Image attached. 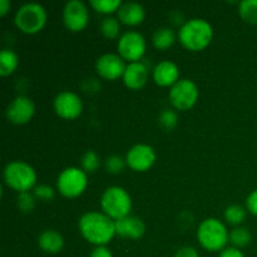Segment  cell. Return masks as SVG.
<instances>
[{
	"label": "cell",
	"instance_id": "obj_1",
	"mask_svg": "<svg viewBox=\"0 0 257 257\" xmlns=\"http://www.w3.org/2000/svg\"><path fill=\"white\" fill-rule=\"evenodd\" d=\"M78 228L83 238L95 247L108 245L117 235L115 221L108 217L105 213L95 211L84 213L78 221Z\"/></svg>",
	"mask_w": 257,
	"mask_h": 257
},
{
	"label": "cell",
	"instance_id": "obj_2",
	"mask_svg": "<svg viewBox=\"0 0 257 257\" xmlns=\"http://www.w3.org/2000/svg\"><path fill=\"white\" fill-rule=\"evenodd\" d=\"M213 38V29L210 23L201 18H193L181 25L178 40L191 52H200L208 47Z\"/></svg>",
	"mask_w": 257,
	"mask_h": 257
},
{
	"label": "cell",
	"instance_id": "obj_3",
	"mask_svg": "<svg viewBox=\"0 0 257 257\" xmlns=\"http://www.w3.org/2000/svg\"><path fill=\"white\" fill-rule=\"evenodd\" d=\"M228 231L217 218H206L197 228V240L205 250L216 252L226 248L228 242Z\"/></svg>",
	"mask_w": 257,
	"mask_h": 257
},
{
	"label": "cell",
	"instance_id": "obj_4",
	"mask_svg": "<svg viewBox=\"0 0 257 257\" xmlns=\"http://www.w3.org/2000/svg\"><path fill=\"white\" fill-rule=\"evenodd\" d=\"M100 207L103 213L117 221L130 216L132 210V198L124 188L119 186L108 187L100 197Z\"/></svg>",
	"mask_w": 257,
	"mask_h": 257
},
{
	"label": "cell",
	"instance_id": "obj_5",
	"mask_svg": "<svg viewBox=\"0 0 257 257\" xmlns=\"http://www.w3.org/2000/svg\"><path fill=\"white\" fill-rule=\"evenodd\" d=\"M4 182L17 192H29L37 182L35 170L24 161H13L4 168Z\"/></svg>",
	"mask_w": 257,
	"mask_h": 257
},
{
	"label": "cell",
	"instance_id": "obj_6",
	"mask_svg": "<svg viewBox=\"0 0 257 257\" xmlns=\"http://www.w3.org/2000/svg\"><path fill=\"white\" fill-rule=\"evenodd\" d=\"M14 23L24 34H37L47 23V12L44 7L38 3H27L15 13Z\"/></svg>",
	"mask_w": 257,
	"mask_h": 257
},
{
	"label": "cell",
	"instance_id": "obj_7",
	"mask_svg": "<svg viewBox=\"0 0 257 257\" xmlns=\"http://www.w3.org/2000/svg\"><path fill=\"white\" fill-rule=\"evenodd\" d=\"M88 186L87 173L78 167H68L60 172L57 180V188L60 195L67 198H75L82 195Z\"/></svg>",
	"mask_w": 257,
	"mask_h": 257
},
{
	"label": "cell",
	"instance_id": "obj_8",
	"mask_svg": "<svg viewBox=\"0 0 257 257\" xmlns=\"http://www.w3.org/2000/svg\"><path fill=\"white\" fill-rule=\"evenodd\" d=\"M146 47L145 37L136 30L123 33L117 43L118 54L130 63L141 62L146 53Z\"/></svg>",
	"mask_w": 257,
	"mask_h": 257
},
{
	"label": "cell",
	"instance_id": "obj_9",
	"mask_svg": "<svg viewBox=\"0 0 257 257\" xmlns=\"http://www.w3.org/2000/svg\"><path fill=\"white\" fill-rule=\"evenodd\" d=\"M198 99V88L191 79H180L171 87V104L178 110H188Z\"/></svg>",
	"mask_w": 257,
	"mask_h": 257
},
{
	"label": "cell",
	"instance_id": "obj_10",
	"mask_svg": "<svg viewBox=\"0 0 257 257\" xmlns=\"http://www.w3.org/2000/svg\"><path fill=\"white\" fill-rule=\"evenodd\" d=\"M89 12L87 5L80 0H70L63 8V23L70 32H82L88 24Z\"/></svg>",
	"mask_w": 257,
	"mask_h": 257
},
{
	"label": "cell",
	"instance_id": "obj_11",
	"mask_svg": "<svg viewBox=\"0 0 257 257\" xmlns=\"http://www.w3.org/2000/svg\"><path fill=\"white\" fill-rule=\"evenodd\" d=\"M156 162V152L148 145H136L125 155V163L136 172H146Z\"/></svg>",
	"mask_w": 257,
	"mask_h": 257
},
{
	"label": "cell",
	"instance_id": "obj_12",
	"mask_svg": "<svg viewBox=\"0 0 257 257\" xmlns=\"http://www.w3.org/2000/svg\"><path fill=\"white\" fill-rule=\"evenodd\" d=\"M35 113L34 102L27 95H18L7 108V118L10 123L23 125L29 122Z\"/></svg>",
	"mask_w": 257,
	"mask_h": 257
},
{
	"label": "cell",
	"instance_id": "obj_13",
	"mask_svg": "<svg viewBox=\"0 0 257 257\" xmlns=\"http://www.w3.org/2000/svg\"><path fill=\"white\" fill-rule=\"evenodd\" d=\"M127 65L124 64V59L119 54H107L100 55L95 62V70L98 74L107 80H117L123 77Z\"/></svg>",
	"mask_w": 257,
	"mask_h": 257
},
{
	"label": "cell",
	"instance_id": "obj_14",
	"mask_svg": "<svg viewBox=\"0 0 257 257\" xmlns=\"http://www.w3.org/2000/svg\"><path fill=\"white\" fill-rule=\"evenodd\" d=\"M53 105L55 113L64 119H75L83 112V102L79 95L68 90L59 93L55 97Z\"/></svg>",
	"mask_w": 257,
	"mask_h": 257
},
{
	"label": "cell",
	"instance_id": "obj_15",
	"mask_svg": "<svg viewBox=\"0 0 257 257\" xmlns=\"http://www.w3.org/2000/svg\"><path fill=\"white\" fill-rule=\"evenodd\" d=\"M146 232V226L143 221L137 216H127L115 221V233L123 238L138 240Z\"/></svg>",
	"mask_w": 257,
	"mask_h": 257
},
{
	"label": "cell",
	"instance_id": "obj_16",
	"mask_svg": "<svg viewBox=\"0 0 257 257\" xmlns=\"http://www.w3.org/2000/svg\"><path fill=\"white\" fill-rule=\"evenodd\" d=\"M123 82L125 87L132 90L141 89L145 87L148 79V68L143 62L130 63L123 74Z\"/></svg>",
	"mask_w": 257,
	"mask_h": 257
},
{
	"label": "cell",
	"instance_id": "obj_17",
	"mask_svg": "<svg viewBox=\"0 0 257 257\" xmlns=\"http://www.w3.org/2000/svg\"><path fill=\"white\" fill-rule=\"evenodd\" d=\"M153 80L160 87H172L180 80V69L171 60H162L153 69Z\"/></svg>",
	"mask_w": 257,
	"mask_h": 257
},
{
	"label": "cell",
	"instance_id": "obj_18",
	"mask_svg": "<svg viewBox=\"0 0 257 257\" xmlns=\"http://www.w3.org/2000/svg\"><path fill=\"white\" fill-rule=\"evenodd\" d=\"M117 17L122 24L135 27V25L141 24L145 20L146 12L145 8L138 3H123L118 9Z\"/></svg>",
	"mask_w": 257,
	"mask_h": 257
},
{
	"label": "cell",
	"instance_id": "obj_19",
	"mask_svg": "<svg viewBox=\"0 0 257 257\" xmlns=\"http://www.w3.org/2000/svg\"><path fill=\"white\" fill-rule=\"evenodd\" d=\"M38 245L44 252L55 255L64 247V238L55 230H44L38 237Z\"/></svg>",
	"mask_w": 257,
	"mask_h": 257
},
{
	"label": "cell",
	"instance_id": "obj_20",
	"mask_svg": "<svg viewBox=\"0 0 257 257\" xmlns=\"http://www.w3.org/2000/svg\"><path fill=\"white\" fill-rule=\"evenodd\" d=\"M176 42V34L171 28L162 27L158 28L152 37V43L156 49L166 50L172 47L173 43Z\"/></svg>",
	"mask_w": 257,
	"mask_h": 257
},
{
	"label": "cell",
	"instance_id": "obj_21",
	"mask_svg": "<svg viewBox=\"0 0 257 257\" xmlns=\"http://www.w3.org/2000/svg\"><path fill=\"white\" fill-rule=\"evenodd\" d=\"M19 65V58L17 53L10 49H4L0 53V75L8 77L13 74Z\"/></svg>",
	"mask_w": 257,
	"mask_h": 257
},
{
	"label": "cell",
	"instance_id": "obj_22",
	"mask_svg": "<svg viewBox=\"0 0 257 257\" xmlns=\"http://www.w3.org/2000/svg\"><path fill=\"white\" fill-rule=\"evenodd\" d=\"M238 14L243 22L257 25V0H243L238 4Z\"/></svg>",
	"mask_w": 257,
	"mask_h": 257
},
{
	"label": "cell",
	"instance_id": "obj_23",
	"mask_svg": "<svg viewBox=\"0 0 257 257\" xmlns=\"http://www.w3.org/2000/svg\"><path fill=\"white\" fill-rule=\"evenodd\" d=\"M99 30L103 37L107 38V39H115V38L119 37L120 22L118 20V18L105 17L100 23Z\"/></svg>",
	"mask_w": 257,
	"mask_h": 257
},
{
	"label": "cell",
	"instance_id": "obj_24",
	"mask_svg": "<svg viewBox=\"0 0 257 257\" xmlns=\"http://www.w3.org/2000/svg\"><path fill=\"white\" fill-rule=\"evenodd\" d=\"M252 240L250 231L246 227H236L228 235V241L233 245V247L242 248L246 247Z\"/></svg>",
	"mask_w": 257,
	"mask_h": 257
},
{
	"label": "cell",
	"instance_id": "obj_25",
	"mask_svg": "<svg viewBox=\"0 0 257 257\" xmlns=\"http://www.w3.org/2000/svg\"><path fill=\"white\" fill-rule=\"evenodd\" d=\"M89 3L90 7L100 14H110V13L118 12L120 5L123 4L120 0H90Z\"/></svg>",
	"mask_w": 257,
	"mask_h": 257
},
{
	"label": "cell",
	"instance_id": "obj_26",
	"mask_svg": "<svg viewBox=\"0 0 257 257\" xmlns=\"http://www.w3.org/2000/svg\"><path fill=\"white\" fill-rule=\"evenodd\" d=\"M225 218L230 225H241L246 218V210L238 205L228 206L225 210Z\"/></svg>",
	"mask_w": 257,
	"mask_h": 257
},
{
	"label": "cell",
	"instance_id": "obj_27",
	"mask_svg": "<svg viewBox=\"0 0 257 257\" xmlns=\"http://www.w3.org/2000/svg\"><path fill=\"white\" fill-rule=\"evenodd\" d=\"M80 163H82V170L84 171L85 173H94L95 171L99 168V157H98L97 153L94 151H87V152L83 155L82 160H80Z\"/></svg>",
	"mask_w": 257,
	"mask_h": 257
},
{
	"label": "cell",
	"instance_id": "obj_28",
	"mask_svg": "<svg viewBox=\"0 0 257 257\" xmlns=\"http://www.w3.org/2000/svg\"><path fill=\"white\" fill-rule=\"evenodd\" d=\"M35 207V196L29 192L19 193L18 196V208L22 212L29 213L34 210Z\"/></svg>",
	"mask_w": 257,
	"mask_h": 257
},
{
	"label": "cell",
	"instance_id": "obj_29",
	"mask_svg": "<svg viewBox=\"0 0 257 257\" xmlns=\"http://www.w3.org/2000/svg\"><path fill=\"white\" fill-rule=\"evenodd\" d=\"M125 160H123L119 156H110L105 160V170L109 173H113V175H117V173H120L125 167Z\"/></svg>",
	"mask_w": 257,
	"mask_h": 257
},
{
	"label": "cell",
	"instance_id": "obj_30",
	"mask_svg": "<svg viewBox=\"0 0 257 257\" xmlns=\"http://www.w3.org/2000/svg\"><path fill=\"white\" fill-rule=\"evenodd\" d=\"M177 114L173 110L166 109L160 114V124L165 128L166 131H171L177 124Z\"/></svg>",
	"mask_w": 257,
	"mask_h": 257
},
{
	"label": "cell",
	"instance_id": "obj_31",
	"mask_svg": "<svg viewBox=\"0 0 257 257\" xmlns=\"http://www.w3.org/2000/svg\"><path fill=\"white\" fill-rule=\"evenodd\" d=\"M33 195L35 196V198H39L42 201H52L54 198L55 193L54 190L50 186L40 185L34 188V193Z\"/></svg>",
	"mask_w": 257,
	"mask_h": 257
},
{
	"label": "cell",
	"instance_id": "obj_32",
	"mask_svg": "<svg viewBox=\"0 0 257 257\" xmlns=\"http://www.w3.org/2000/svg\"><path fill=\"white\" fill-rule=\"evenodd\" d=\"M246 207L253 216H257V190L252 191L246 200Z\"/></svg>",
	"mask_w": 257,
	"mask_h": 257
},
{
	"label": "cell",
	"instance_id": "obj_33",
	"mask_svg": "<svg viewBox=\"0 0 257 257\" xmlns=\"http://www.w3.org/2000/svg\"><path fill=\"white\" fill-rule=\"evenodd\" d=\"M218 257H245L242 251L237 247H226L220 252Z\"/></svg>",
	"mask_w": 257,
	"mask_h": 257
},
{
	"label": "cell",
	"instance_id": "obj_34",
	"mask_svg": "<svg viewBox=\"0 0 257 257\" xmlns=\"http://www.w3.org/2000/svg\"><path fill=\"white\" fill-rule=\"evenodd\" d=\"M175 257H200L198 252L196 251V248L190 247V246H185V247H181L180 250L176 252Z\"/></svg>",
	"mask_w": 257,
	"mask_h": 257
},
{
	"label": "cell",
	"instance_id": "obj_35",
	"mask_svg": "<svg viewBox=\"0 0 257 257\" xmlns=\"http://www.w3.org/2000/svg\"><path fill=\"white\" fill-rule=\"evenodd\" d=\"M90 257H113V255L109 248H107L105 246H97L90 252Z\"/></svg>",
	"mask_w": 257,
	"mask_h": 257
},
{
	"label": "cell",
	"instance_id": "obj_36",
	"mask_svg": "<svg viewBox=\"0 0 257 257\" xmlns=\"http://www.w3.org/2000/svg\"><path fill=\"white\" fill-rule=\"evenodd\" d=\"M10 10V2L9 0H0V15L4 17Z\"/></svg>",
	"mask_w": 257,
	"mask_h": 257
}]
</instances>
